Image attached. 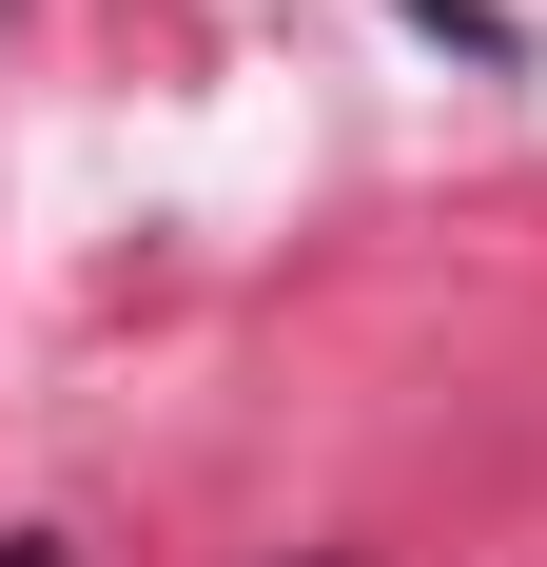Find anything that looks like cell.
I'll use <instances>...</instances> for the list:
<instances>
[{"mask_svg":"<svg viewBox=\"0 0 547 567\" xmlns=\"http://www.w3.org/2000/svg\"><path fill=\"white\" fill-rule=\"evenodd\" d=\"M0 567H59V548H0Z\"/></svg>","mask_w":547,"mask_h":567,"instance_id":"obj_1","label":"cell"}]
</instances>
